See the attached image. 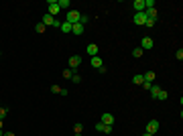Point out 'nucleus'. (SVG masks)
<instances>
[{
	"instance_id": "1",
	"label": "nucleus",
	"mask_w": 183,
	"mask_h": 136,
	"mask_svg": "<svg viewBox=\"0 0 183 136\" xmlns=\"http://www.w3.org/2000/svg\"><path fill=\"white\" fill-rule=\"evenodd\" d=\"M79 16H82V12H77V10H67V12H65V20L71 23V24L79 23Z\"/></svg>"
},
{
	"instance_id": "2",
	"label": "nucleus",
	"mask_w": 183,
	"mask_h": 136,
	"mask_svg": "<svg viewBox=\"0 0 183 136\" xmlns=\"http://www.w3.org/2000/svg\"><path fill=\"white\" fill-rule=\"evenodd\" d=\"M79 67H82V55H71L69 57V69L77 71Z\"/></svg>"
},
{
	"instance_id": "3",
	"label": "nucleus",
	"mask_w": 183,
	"mask_h": 136,
	"mask_svg": "<svg viewBox=\"0 0 183 136\" xmlns=\"http://www.w3.org/2000/svg\"><path fill=\"white\" fill-rule=\"evenodd\" d=\"M159 128H161V124H159V120H149L147 122V132H149V134H157V132H159Z\"/></svg>"
},
{
	"instance_id": "4",
	"label": "nucleus",
	"mask_w": 183,
	"mask_h": 136,
	"mask_svg": "<svg viewBox=\"0 0 183 136\" xmlns=\"http://www.w3.org/2000/svg\"><path fill=\"white\" fill-rule=\"evenodd\" d=\"M143 51H149V49H153L155 47V41H153V37H143V41H140V45H138Z\"/></svg>"
},
{
	"instance_id": "5",
	"label": "nucleus",
	"mask_w": 183,
	"mask_h": 136,
	"mask_svg": "<svg viewBox=\"0 0 183 136\" xmlns=\"http://www.w3.org/2000/svg\"><path fill=\"white\" fill-rule=\"evenodd\" d=\"M61 12V8L57 6V0H49V14L51 16H57Z\"/></svg>"
},
{
	"instance_id": "6",
	"label": "nucleus",
	"mask_w": 183,
	"mask_h": 136,
	"mask_svg": "<svg viewBox=\"0 0 183 136\" xmlns=\"http://www.w3.org/2000/svg\"><path fill=\"white\" fill-rule=\"evenodd\" d=\"M132 23H134V24H145L147 23V14H145V12H134Z\"/></svg>"
},
{
	"instance_id": "7",
	"label": "nucleus",
	"mask_w": 183,
	"mask_h": 136,
	"mask_svg": "<svg viewBox=\"0 0 183 136\" xmlns=\"http://www.w3.org/2000/svg\"><path fill=\"white\" fill-rule=\"evenodd\" d=\"M100 122L102 124H106V126H114V116L112 114H102V118H100Z\"/></svg>"
},
{
	"instance_id": "8",
	"label": "nucleus",
	"mask_w": 183,
	"mask_h": 136,
	"mask_svg": "<svg viewBox=\"0 0 183 136\" xmlns=\"http://www.w3.org/2000/svg\"><path fill=\"white\" fill-rule=\"evenodd\" d=\"M90 63H92V67H94V69H100L102 65H104V61H102L100 55H96V57H92V59H90Z\"/></svg>"
},
{
	"instance_id": "9",
	"label": "nucleus",
	"mask_w": 183,
	"mask_h": 136,
	"mask_svg": "<svg viewBox=\"0 0 183 136\" xmlns=\"http://www.w3.org/2000/svg\"><path fill=\"white\" fill-rule=\"evenodd\" d=\"M132 6H134V12H145V0H134Z\"/></svg>"
},
{
	"instance_id": "10",
	"label": "nucleus",
	"mask_w": 183,
	"mask_h": 136,
	"mask_svg": "<svg viewBox=\"0 0 183 136\" xmlns=\"http://www.w3.org/2000/svg\"><path fill=\"white\" fill-rule=\"evenodd\" d=\"M83 29H86V27H83V24H79V23H75L71 27V33L73 35H77V37H79V35H83Z\"/></svg>"
},
{
	"instance_id": "11",
	"label": "nucleus",
	"mask_w": 183,
	"mask_h": 136,
	"mask_svg": "<svg viewBox=\"0 0 183 136\" xmlns=\"http://www.w3.org/2000/svg\"><path fill=\"white\" fill-rule=\"evenodd\" d=\"M149 92H151V97H153V100H157V96H159V92H161V85H157V83H153Z\"/></svg>"
},
{
	"instance_id": "12",
	"label": "nucleus",
	"mask_w": 183,
	"mask_h": 136,
	"mask_svg": "<svg viewBox=\"0 0 183 136\" xmlns=\"http://www.w3.org/2000/svg\"><path fill=\"white\" fill-rule=\"evenodd\" d=\"M71 27H73L71 23H67V20H63L59 29H61V33H65V35H67V33H71Z\"/></svg>"
},
{
	"instance_id": "13",
	"label": "nucleus",
	"mask_w": 183,
	"mask_h": 136,
	"mask_svg": "<svg viewBox=\"0 0 183 136\" xmlns=\"http://www.w3.org/2000/svg\"><path fill=\"white\" fill-rule=\"evenodd\" d=\"M86 51H87V55H92V57H96V55H98V45L90 43V45H87V49H86Z\"/></svg>"
},
{
	"instance_id": "14",
	"label": "nucleus",
	"mask_w": 183,
	"mask_h": 136,
	"mask_svg": "<svg viewBox=\"0 0 183 136\" xmlns=\"http://www.w3.org/2000/svg\"><path fill=\"white\" fill-rule=\"evenodd\" d=\"M143 77H145V81H149V83H155V71H147V73H143Z\"/></svg>"
},
{
	"instance_id": "15",
	"label": "nucleus",
	"mask_w": 183,
	"mask_h": 136,
	"mask_svg": "<svg viewBox=\"0 0 183 136\" xmlns=\"http://www.w3.org/2000/svg\"><path fill=\"white\" fill-rule=\"evenodd\" d=\"M57 6L61 10H69V6H71V2L69 0H57Z\"/></svg>"
},
{
	"instance_id": "16",
	"label": "nucleus",
	"mask_w": 183,
	"mask_h": 136,
	"mask_svg": "<svg viewBox=\"0 0 183 136\" xmlns=\"http://www.w3.org/2000/svg\"><path fill=\"white\" fill-rule=\"evenodd\" d=\"M45 31H47V27H45L43 23H37V24H35V33H37V35H43Z\"/></svg>"
},
{
	"instance_id": "17",
	"label": "nucleus",
	"mask_w": 183,
	"mask_h": 136,
	"mask_svg": "<svg viewBox=\"0 0 183 136\" xmlns=\"http://www.w3.org/2000/svg\"><path fill=\"white\" fill-rule=\"evenodd\" d=\"M143 81H145V77H143V73H136L134 77H132V83H136V85H143Z\"/></svg>"
},
{
	"instance_id": "18",
	"label": "nucleus",
	"mask_w": 183,
	"mask_h": 136,
	"mask_svg": "<svg viewBox=\"0 0 183 136\" xmlns=\"http://www.w3.org/2000/svg\"><path fill=\"white\" fill-rule=\"evenodd\" d=\"M143 53H145V51H143L140 47H134V49H132V57H134V59H140V57H143Z\"/></svg>"
},
{
	"instance_id": "19",
	"label": "nucleus",
	"mask_w": 183,
	"mask_h": 136,
	"mask_svg": "<svg viewBox=\"0 0 183 136\" xmlns=\"http://www.w3.org/2000/svg\"><path fill=\"white\" fill-rule=\"evenodd\" d=\"M73 73H75V71H73V69H69V67H67V69H65V71L61 73V75H63V77H65V79H71V77H73Z\"/></svg>"
},
{
	"instance_id": "20",
	"label": "nucleus",
	"mask_w": 183,
	"mask_h": 136,
	"mask_svg": "<svg viewBox=\"0 0 183 136\" xmlns=\"http://www.w3.org/2000/svg\"><path fill=\"white\" fill-rule=\"evenodd\" d=\"M6 116H8V108H4V106H0V120H4Z\"/></svg>"
},
{
	"instance_id": "21",
	"label": "nucleus",
	"mask_w": 183,
	"mask_h": 136,
	"mask_svg": "<svg viewBox=\"0 0 183 136\" xmlns=\"http://www.w3.org/2000/svg\"><path fill=\"white\" fill-rule=\"evenodd\" d=\"M167 97H169V93L165 92V89H161V92H159V96H157V100H161V102H165Z\"/></svg>"
},
{
	"instance_id": "22",
	"label": "nucleus",
	"mask_w": 183,
	"mask_h": 136,
	"mask_svg": "<svg viewBox=\"0 0 183 136\" xmlns=\"http://www.w3.org/2000/svg\"><path fill=\"white\" fill-rule=\"evenodd\" d=\"M71 81H73V83H77V85H79V83H82V75H79V73H73V77H71Z\"/></svg>"
},
{
	"instance_id": "23",
	"label": "nucleus",
	"mask_w": 183,
	"mask_h": 136,
	"mask_svg": "<svg viewBox=\"0 0 183 136\" xmlns=\"http://www.w3.org/2000/svg\"><path fill=\"white\" fill-rule=\"evenodd\" d=\"M73 132H75V134H82V132H83V126L79 124V122H77L75 126H73Z\"/></svg>"
},
{
	"instance_id": "24",
	"label": "nucleus",
	"mask_w": 183,
	"mask_h": 136,
	"mask_svg": "<svg viewBox=\"0 0 183 136\" xmlns=\"http://www.w3.org/2000/svg\"><path fill=\"white\" fill-rule=\"evenodd\" d=\"M147 8H155V0H145V10Z\"/></svg>"
},
{
	"instance_id": "25",
	"label": "nucleus",
	"mask_w": 183,
	"mask_h": 136,
	"mask_svg": "<svg viewBox=\"0 0 183 136\" xmlns=\"http://www.w3.org/2000/svg\"><path fill=\"white\" fill-rule=\"evenodd\" d=\"M175 57H177V61H181V59H183V49H181V47L177 49V53H175Z\"/></svg>"
},
{
	"instance_id": "26",
	"label": "nucleus",
	"mask_w": 183,
	"mask_h": 136,
	"mask_svg": "<svg viewBox=\"0 0 183 136\" xmlns=\"http://www.w3.org/2000/svg\"><path fill=\"white\" fill-rule=\"evenodd\" d=\"M87 20H90V16H87V14H82V16H79V24H86Z\"/></svg>"
},
{
	"instance_id": "27",
	"label": "nucleus",
	"mask_w": 183,
	"mask_h": 136,
	"mask_svg": "<svg viewBox=\"0 0 183 136\" xmlns=\"http://www.w3.org/2000/svg\"><path fill=\"white\" fill-rule=\"evenodd\" d=\"M114 132V126H104V134H112Z\"/></svg>"
},
{
	"instance_id": "28",
	"label": "nucleus",
	"mask_w": 183,
	"mask_h": 136,
	"mask_svg": "<svg viewBox=\"0 0 183 136\" xmlns=\"http://www.w3.org/2000/svg\"><path fill=\"white\" fill-rule=\"evenodd\" d=\"M155 24H157V23H155V20H149V19H147L145 27H147V29H151V27H155Z\"/></svg>"
},
{
	"instance_id": "29",
	"label": "nucleus",
	"mask_w": 183,
	"mask_h": 136,
	"mask_svg": "<svg viewBox=\"0 0 183 136\" xmlns=\"http://www.w3.org/2000/svg\"><path fill=\"white\" fill-rule=\"evenodd\" d=\"M98 73H102V75H104V73H108V67H106V65H102V67L98 69Z\"/></svg>"
},
{
	"instance_id": "30",
	"label": "nucleus",
	"mask_w": 183,
	"mask_h": 136,
	"mask_svg": "<svg viewBox=\"0 0 183 136\" xmlns=\"http://www.w3.org/2000/svg\"><path fill=\"white\" fill-rule=\"evenodd\" d=\"M51 92H53V93H59V92H61V88H59V85H51Z\"/></svg>"
},
{
	"instance_id": "31",
	"label": "nucleus",
	"mask_w": 183,
	"mask_h": 136,
	"mask_svg": "<svg viewBox=\"0 0 183 136\" xmlns=\"http://www.w3.org/2000/svg\"><path fill=\"white\" fill-rule=\"evenodd\" d=\"M67 93H69L67 89H65V88H61V92H59V96H63V97H67Z\"/></svg>"
},
{
	"instance_id": "32",
	"label": "nucleus",
	"mask_w": 183,
	"mask_h": 136,
	"mask_svg": "<svg viewBox=\"0 0 183 136\" xmlns=\"http://www.w3.org/2000/svg\"><path fill=\"white\" fill-rule=\"evenodd\" d=\"M151 85H153V83H149V81H143V88H145V89H151Z\"/></svg>"
},
{
	"instance_id": "33",
	"label": "nucleus",
	"mask_w": 183,
	"mask_h": 136,
	"mask_svg": "<svg viewBox=\"0 0 183 136\" xmlns=\"http://www.w3.org/2000/svg\"><path fill=\"white\" fill-rule=\"evenodd\" d=\"M4 136H15V132H4Z\"/></svg>"
},
{
	"instance_id": "34",
	"label": "nucleus",
	"mask_w": 183,
	"mask_h": 136,
	"mask_svg": "<svg viewBox=\"0 0 183 136\" xmlns=\"http://www.w3.org/2000/svg\"><path fill=\"white\" fill-rule=\"evenodd\" d=\"M0 136H4V130H2V128H0Z\"/></svg>"
},
{
	"instance_id": "35",
	"label": "nucleus",
	"mask_w": 183,
	"mask_h": 136,
	"mask_svg": "<svg viewBox=\"0 0 183 136\" xmlns=\"http://www.w3.org/2000/svg\"><path fill=\"white\" fill-rule=\"evenodd\" d=\"M143 136H153V134H149V132H145V134H143Z\"/></svg>"
},
{
	"instance_id": "36",
	"label": "nucleus",
	"mask_w": 183,
	"mask_h": 136,
	"mask_svg": "<svg viewBox=\"0 0 183 136\" xmlns=\"http://www.w3.org/2000/svg\"><path fill=\"white\" fill-rule=\"evenodd\" d=\"M0 128H2V120H0Z\"/></svg>"
},
{
	"instance_id": "37",
	"label": "nucleus",
	"mask_w": 183,
	"mask_h": 136,
	"mask_svg": "<svg viewBox=\"0 0 183 136\" xmlns=\"http://www.w3.org/2000/svg\"><path fill=\"white\" fill-rule=\"evenodd\" d=\"M0 55H2V53H0Z\"/></svg>"
}]
</instances>
